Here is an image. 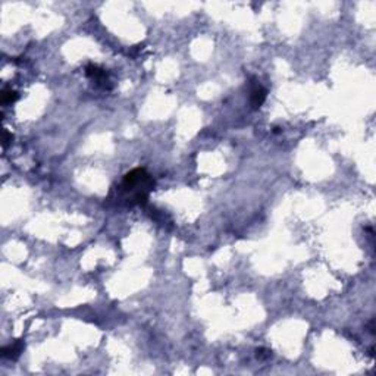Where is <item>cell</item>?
Masks as SVG:
<instances>
[{"label":"cell","mask_w":376,"mask_h":376,"mask_svg":"<svg viewBox=\"0 0 376 376\" xmlns=\"http://www.w3.org/2000/svg\"><path fill=\"white\" fill-rule=\"evenodd\" d=\"M154 187V179L146 169H134L124 175L121 188L125 193H132L128 199L129 204H146L149 199V193Z\"/></svg>","instance_id":"6da1fadb"},{"label":"cell","mask_w":376,"mask_h":376,"mask_svg":"<svg viewBox=\"0 0 376 376\" xmlns=\"http://www.w3.org/2000/svg\"><path fill=\"white\" fill-rule=\"evenodd\" d=\"M11 140H12V135L9 134V132H8V131H6V129H5V131H3V147H6V146L9 144V141Z\"/></svg>","instance_id":"52a82bcc"},{"label":"cell","mask_w":376,"mask_h":376,"mask_svg":"<svg viewBox=\"0 0 376 376\" xmlns=\"http://www.w3.org/2000/svg\"><path fill=\"white\" fill-rule=\"evenodd\" d=\"M85 74H87V77L90 80L96 81V84H99V85L106 87L107 82H109V80H107V72L103 68H100L97 65H93V63H90V65L85 66Z\"/></svg>","instance_id":"7a4b0ae2"},{"label":"cell","mask_w":376,"mask_h":376,"mask_svg":"<svg viewBox=\"0 0 376 376\" xmlns=\"http://www.w3.org/2000/svg\"><path fill=\"white\" fill-rule=\"evenodd\" d=\"M266 88H263L257 81H254V84L251 85V88H250V103L253 106V109L256 110L258 109L260 106L265 103V100H266Z\"/></svg>","instance_id":"3957f363"},{"label":"cell","mask_w":376,"mask_h":376,"mask_svg":"<svg viewBox=\"0 0 376 376\" xmlns=\"http://www.w3.org/2000/svg\"><path fill=\"white\" fill-rule=\"evenodd\" d=\"M24 341L22 340H16L13 341L12 344L9 345H6V347H3L2 348V357H5V359H9V360H16L19 356H21V353L24 350Z\"/></svg>","instance_id":"277c9868"},{"label":"cell","mask_w":376,"mask_h":376,"mask_svg":"<svg viewBox=\"0 0 376 376\" xmlns=\"http://www.w3.org/2000/svg\"><path fill=\"white\" fill-rule=\"evenodd\" d=\"M19 99V94L16 93L15 90H11V88H5L3 91H2V105L6 106V105H12V103H15L16 100Z\"/></svg>","instance_id":"5b68a950"},{"label":"cell","mask_w":376,"mask_h":376,"mask_svg":"<svg viewBox=\"0 0 376 376\" xmlns=\"http://www.w3.org/2000/svg\"><path fill=\"white\" fill-rule=\"evenodd\" d=\"M270 356H272V353L269 350H265V348H258L257 350V357H260V359H268Z\"/></svg>","instance_id":"8992f818"}]
</instances>
